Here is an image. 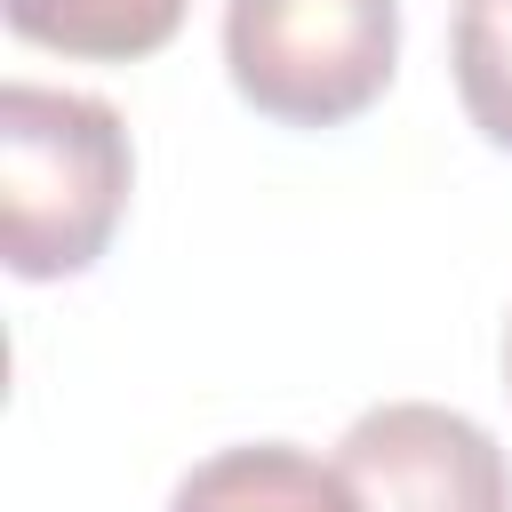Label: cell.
I'll return each instance as SVG.
<instances>
[{
	"label": "cell",
	"instance_id": "obj_5",
	"mask_svg": "<svg viewBox=\"0 0 512 512\" xmlns=\"http://www.w3.org/2000/svg\"><path fill=\"white\" fill-rule=\"evenodd\" d=\"M192 0H0L8 32L56 56H88V64H136L160 56L176 40Z\"/></svg>",
	"mask_w": 512,
	"mask_h": 512
},
{
	"label": "cell",
	"instance_id": "obj_6",
	"mask_svg": "<svg viewBox=\"0 0 512 512\" xmlns=\"http://www.w3.org/2000/svg\"><path fill=\"white\" fill-rule=\"evenodd\" d=\"M456 96L464 120L512 152V0H456Z\"/></svg>",
	"mask_w": 512,
	"mask_h": 512
},
{
	"label": "cell",
	"instance_id": "obj_7",
	"mask_svg": "<svg viewBox=\"0 0 512 512\" xmlns=\"http://www.w3.org/2000/svg\"><path fill=\"white\" fill-rule=\"evenodd\" d=\"M504 392H512V320H504Z\"/></svg>",
	"mask_w": 512,
	"mask_h": 512
},
{
	"label": "cell",
	"instance_id": "obj_1",
	"mask_svg": "<svg viewBox=\"0 0 512 512\" xmlns=\"http://www.w3.org/2000/svg\"><path fill=\"white\" fill-rule=\"evenodd\" d=\"M136 152L104 96L8 80L0 88V248L16 280L88 272L128 216Z\"/></svg>",
	"mask_w": 512,
	"mask_h": 512
},
{
	"label": "cell",
	"instance_id": "obj_3",
	"mask_svg": "<svg viewBox=\"0 0 512 512\" xmlns=\"http://www.w3.org/2000/svg\"><path fill=\"white\" fill-rule=\"evenodd\" d=\"M360 512H512V464L488 424L440 400L360 408L336 440Z\"/></svg>",
	"mask_w": 512,
	"mask_h": 512
},
{
	"label": "cell",
	"instance_id": "obj_2",
	"mask_svg": "<svg viewBox=\"0 0 512 512\" xmlns=\"http://www.w3.org/2000/svg\"><path fill=\"white\" fill-rule=\"evenodd\" d=\"M224 72L280 128H344L400 72V0H224Z\"/></svg>",
	"mask_w": 512,
	"mask_h": 512
},
{
	"label": "cell",
	"instance_id": "obj_4",
	"mask_svg": "<svg viewBox=\"0 0 512 512\" xmlns=\"http://www.w3.org/2000/svg\"><path fill=\"white\" fill-rule=\"evenodd\" d=\"M168 512H360L352 480L288 440H248V448H216L200 456Z\"/></svg>",
	"mask_w": 512,
	"mask_h": 512
}]
</instances>
